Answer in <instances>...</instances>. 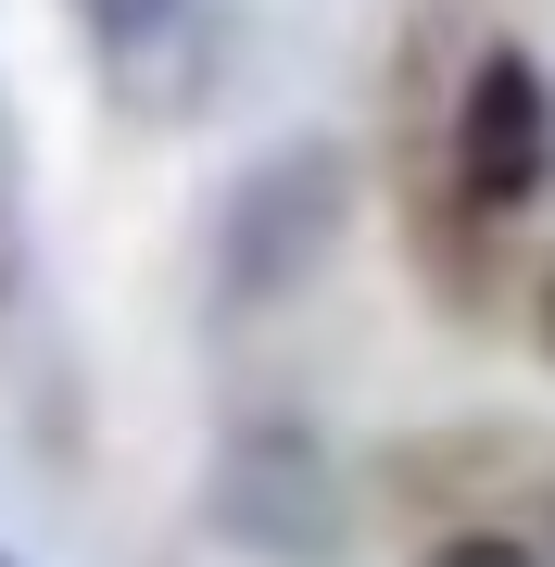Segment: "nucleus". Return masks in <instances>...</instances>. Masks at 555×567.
Returning <instances> with one entry per match:
<instances>
[{"mask_svg": "<svg viewBox=\"0 0 555 567\" xmlns=\"http://www.w3.org/2000/svg\"><path fill=\"white\" fill-rule=\"evenodd\" d=\"M543 353H555V278H543Z\"/></svg>", "mask_w": 555, "mask_h": 567, "instance_id": "0eeeda50", "label": "nucleus"}, {"mask_svg": "<svg viewBox=\"0 0 555 567\" xmlns=\"http://www.w3.org/2000/svg\"><path fill=\"white\" fill-rule=\"evenodd\" d=\"M215 517L240 529V543H266V555H329V543H341L329 454L290 442V429H253V442H227V466H215Z\"/></svg>", "mask_w": 555, "mask_h": 567, "instance_id": "7ed1b4c3", "label": "nucleus"}, {"mask_svg": "<svg viewBox=\"0 0 555 567\" xmlns=\"http://www.w3.org/2000/svg\"><path fill=\"white\" fill-rule=\"evenodd\" d=\"M0 290H13V215H0Z\"/></svg>", "mask_w": 555, "mask_h": 567, "instance_id": "423d86ee", "label": "nucleus"}, {"mask_svg": "<svg viewBox=\"0 0 555 567\" xmlns=\"http://www.w3.org/2000/svg\"><path fill=\"white\" fill-rule=\"evenodd\" d=\"M76 13H89V25H102V39H152V25H165V13H177V0H76Z\"/></svg>", "mask_w": 555, "mask_h": 567, "instance_id": "39448f33", "label": "nucleus"}, {"mask_svg": "<svg viewBox=\"0 0 555 567\" xmlns=\"http://www.w3.org/2000/svg\"><path fill=\"white\" fill-rule=\"evenodd\" d=\"M329 240H341V152L329 140H290L278 164H253V189L227 203V278L240 290H290Z\"/></svg>", "mask_w": 555, "mask_h": 567, "instance_id": "f03ea898", "label": "nucleus"}, {"mask_svg": "<svg viewBox=\"0 0 555 567\" xmlns=\"http://www.w3.org/2000/svg\"><path fill=\"white\" fill-rule=\"evenodd\" d=\"M555 177V89L531 51H480L467 102H454V189L480 215H517L531 189Z\"/></svg>", "mask_w": 555, "mask_h": 567, "instance_id": "f257e3e1", "label": "nucleus"}, {"mask_svg": "<svg viewBox=\"0 0 555 567\" xmlns=\"http://www.w3.org/2000/svg\"><path fill=\"white\" fill-rule=\"evenodd\" d=\"M430 567H543V555H531V543H505V529H454Z\"/></svg>", "mask_w": 555, "mask_h": 567, "instance_id": "20e7f679", "label": "nucleus"}]
</instances>
